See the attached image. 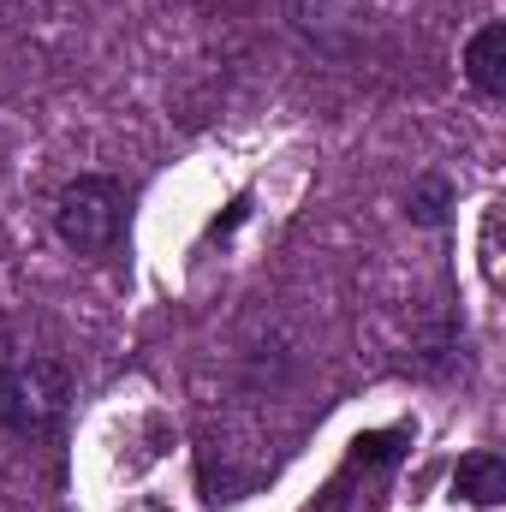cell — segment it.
Returning a JSON list of instances; mask_svg holds the SVG:
<instances>
[{"label": "cell", "mask_w": 506, "mask_h": 512, "mask_svg": "<svg viewBox=\"0 0 506 512\" xmlns=\"http://www.w3.org/2000/svg\"><path fill=\"white\" fill-rule=\"evenodd\" d=\"M447 209H453V191H447V179H417V185H411V221H423V227H441V221H447Z\"/></svg>", "instance_id": "5"}, {"label": "cell", "mask_w": 506, "mask_h": 512, "mask_svg": "<svg viewBox=\"0 0 506 512\" xmlns=\"http://www.w3.org/2000/svg\"><path fill=\"white\" fill-rule=\"evenodd\" d=\"M66 411V370L48 364V358H30V364H12L0 376V423L18 429V435H48Z\"/></svg>", "instance_id": "2"}, {"label": "cell", "mask_w": 506, "mask_h": 512, "mask_svg": "<svg viewBox=\"0 0 506 512\" xmlns=\"http://www.w3.org/2000/svg\"><path fill=\"white\" fill-rule=\"evenodd\" d=\"M12 364H18V358H12V334H6V328H0V376H6V370H12Z\"/></svg>", "instance_id": "7"}, {"label": "cell", "mask_w": 506, "mask_h": 512, "mask_svg": "<svg viewBox=\"0 0 506 512\" xmlns=\"http://www.w3.org/2000/svg\"><path fill=\"white\" fill-rule=\"evenodd\" d=\"M465 78L477 96H506V24L489 18L471 42H465Z\"/></svg>", "instance_id": "3"}, {"label": "cell", "mask_w": 506, "mask_h": 512, "mask_svg": "<svg viewBox=\"0 0 506 512\" xmlns=\"http://www.w3.org/2000/svg\"><path fill=\"white\" fill-rule=\"evenodd\" d=\"M453 495H465L471 507H495L506 501V459L501 453H465L459 459V471H453Z\"/></svg>", "instance_id": "4"}, {"label": "cell", "mask_w": 506, "mask_h": 512, "mask_svg": "<svg viewBox=\"0 0 506 512\" xmlns=\"http://www.w3.org/2000/svg\"><path fill=\"white\" fill-rule=\"evenodd\" d=\"M245 215H251V197H239V203L227 209V221H215V227H209V239H227V233H233V227H239Z\"/></svg>", "instance_id": "6"}, {"label": "cell", "mask_w": 506, "mask_h": 512, "mask_svg": "<svg viewBox=\"0 0 506 512\" xmlns=\"http://www.w3.org/2000/svg\"><path fill=\"white\" fill-rule=\"evenodd\" d=\"M54 233L78 256L114 251L120 233H126V191H120V179H108V173L72 179L60 191V203H54Z\"/></svg>", "instance_id": "1"}]
</instances>
